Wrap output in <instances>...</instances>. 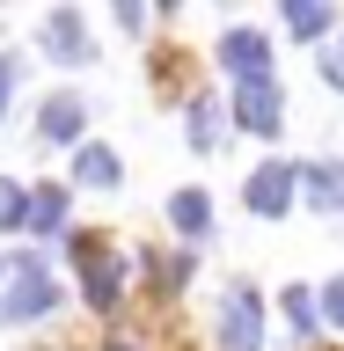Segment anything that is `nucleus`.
Masks as SVG:
<instances>
[{
	"instance_id": "obj_13",
	"label": "nucleus",
	"mask_w": 344,
	"mask_h": 351,
	"mask_svg": "<svg viewBox=\"0 0 344 351\" xmlns=\"http://www.w3.org/2000/svg\"><path fill=\"white\" fill-rule=\"evenodd\" d=\"M286 29H293V37H323L330 8H323V0H286Z\"/></svg>"
},
{
	"instance_id": "obj_17",
	"label": "nucleus",
	"mask_w": 344,
	"mask_h": 351,
	"mask_svg": "<svg viewBox=\"0 0 344 351\" xmlns=\"http://www.w3.org/2000/svg\"><path fill=\"white\" fill-rule=\"evenodd\" d=\"M323 315L344 329V278H330V285H323Z\"/></svg>"
},
{
	"instance_id": "obj_14",
	"label": "nucleus",
	"mask_w": 344,
	"mask_h": 351,
	"mask_svg": "<svg viewBox=\"0 0 344 351\" xmlns=\"http://www.w3.org/2000/svg\"><path fill=\"white\" fill-rule=\"evenodd\" d=\"M15 227H30V191L0 176V234H15Z\"/></svg>"
},
{
	"instance_id": "obj_4",
	"label": "nucleus",
	"mask_w": 344,
	"mask_h": 351,
	"mask_svg": "<svg viewBox=\"0 0 344 351\" xmlns=\"http://www.w3.org/2000/svg\"><path fill=\"white\" fill-rule=\"evenodd\" d=\"M293 191H301V169H286V161H264V169L249 176V213H264V219L293 213Z\"/></svg>"
},
{
	"instance_id": "obj_19",
	"label": "nucleus",
	"mask_w": 344,
	"mask_h": 351,
	"mask_svg": "<svg viewBox=\"0 0 344 351\" xmlns=\"http://www.w3.org/2000/svg\"><path fill=\"white\" fill-rule=\"evenodd\" d=\"M8 95H15V66L0 59V110H8Z\"/></svg>"
},
{
	"instance_id": "obj_20",
	"label": "nucleus",
	"mask_w": 344,
	"mask_h": 351,
	"mask_svg": "<svg viewBox=\"0 0 344 351\" xmlns=\"http://www.w3.org/2000/svg\"><path fill=\"white\" fill-rule=\"evenodd\" d=\"M103 351H132V344H103Z\"/></svg>"
},
{
	"instance_id": "obj_1",
	"label": "nucleus",
	"mask_w": 344,
	"mask_h": 351,
	"mask_svg": "<svg viewBox=\"0 0 344 351\" xmlns=\"http://www.w3.org/2000/svg\"><path fill=\"white\" fill-rule=\"evenodd\" d=\"M0 278H8V293H0V322H37V315L59 307V293H51V278H44L37 256H8Z\"/></svg>"
},
{
	"instance_id": "obj_7",
	"label": "nucleus",
	"mask_w": 344,
	"mask_h": 351,
	"mask_svg": "<svg viewBox=\"0 0 344 351\" xmlns=\"http://www.w3.org/2000/svg\"><path fill=\"white\" fill-rule=\"evenodd\" d=\"M44 51H51V59H73V66L88 59V29H81V15H73V8L44 15Z\"/></svg>"
},
{
	"instance_id": "obj_18",
	"label": "nucleus",
	"mask_w": 344,
	"mask_h": 351,
	"mask_svg": "<svg viewBox=\"0 0 344 351\" xmlns=\"http://www.w3.org/2000/svg\"><path fill=\"white\" fill-rule=\"evenodd\" d=\"M323 73H330V88H344V44H330V51H323Z\"/></svg>"
},
{
	"instance_id": "obj_15",
	"label": "nucleus",
	"mask_w": 344,
	"mask_h": 351,
	"mask_svg": "<svg viewBox=\"0 0 344 351\" xmlns=\"http://www.w3.org/2000/svg\"><path fill=\"white\" fill-rule=\"evenodd\" d=\"M286 322H293V337H308V329H315V300H308L301 285L286 293Z\"/></svg>"
},
{
	"instance_id": "obj_10",
	"label": "nucleus",
	"mask_w": 344,
	"mask_h": 351,
	"mask_svg": "<svg viewBox=\"0 0 344 351\" xmlns=\"http://www.w3.org/2000/svg\"><path fill=\"white\" fill-rule=\"evenodd\" d=\"M59 227H66V191H37V197H30V234L51 241Z\"/></svg>"
},
{
	"instance_id": "obj_2",
	"label": "nucleus",
	"mask_w": 344,
	"mask_h": 351,
	"mask_svg": "<svg viewBox=\"0 0 344 351\" xmlns=\"http://www.w3.org/2000/svg\"><path fill=\"white\" fill-rule=\"evenodd\" d=\"M73 263H81L88 300H95V307H117V293H125V263L110 256L103 241H88V234H73Z\"/></svg>"
},
{
	"instance_id": "obj_8",
	"label": "nucleus",
	"mask_w": 344,
	"mask_h": 351,
	"mask_svg": "<svg viewBox=\"0 0 344 351\" xmlns=\"http://www.w3.org/2000/svg\"><path fill=\"white\" fill-rule=\"evenodd\" d=\"M81 95H51V103H44V117H37V132L44 139H81Z\"/></svg>"
},
{
	"instance_id": "obj_3",
	"label": "nucleus",
	"mask_w": 344,
	"mask_h": 351,
	"mask_svg": "<svg viewBox=\"0 0 344 351\" xmlns=\"http://www.w3.org/2000/svg\"><path fill=\"white\" fill-rule=\"evenodd\" d=\"M220 351H264V307L249 285H235L220 307Z\"/></svg>"
},
{
	"instance_id": "obj_16",
	"label": "nucleus",
	"mask_w": 344,
	"mask_h": 351,
	"mask_svg": "<svg viewBox=\"0 0 344 351\" xmlns=\"http://www.w3.org/2000/svg\"><path fill=\"white\" fill-rule=\"evenodd\" d=\"M213 117H220L213 103H191V147H213V139H220V125H213Z\"/></svg>"
},
{
	"instance_id": "obj_5",
	"label": "nucleus",
	"mask_w": 344,
	"mask_h": 351,
	"mask_svg": "<svg viewBox=\"0 0 344 351\" xmlns=\"http://www.w3.org/2000/svg\"><path fill=\"white\" fill-rule=\"evenodd\" d=\"M220 66L235 73V81H271V44L257 29H227L220 37Z\"/></svg>"
},
{
	"instance_id": "obj_12",
	"label": "nucleus",
	"mask_w": 344,
	"mask_h": 351,
	"mask_svg": "<svg viewBox=\"0 0 344 351\" xmlns=\"http://www.w3.org/2000/svg\"><path fill=\"white\" fill-rule=\"evenodd\" d=\"M301 191L330 213H344V169H301Z\"/></svg>"
},
{
	"instance_id": "obj_6",
	"label": "nucleus",
	"mask_w": 344,
	"mask_h": 351,
	"mask_svg": "<svg viewBox=\"0 0 344 351\" xmlns=\"http://www.w3.org/2000/svg\"><path fill=\"white\" fill-rule=\"evenodd\" d=\"M235 125L242 132H279V81H235Z\"/></svg>"
},
{
	"instance_id": "obj_11",
	"label": "nucleus",
	"mask_w": 344,
	"mask_h": 351,
	"mask_svg": "<svg viewBox=\"0 0 344 351\" xmlns=\"http://www.w3.org/2000/svg\"><path fill=\"white\" fill-rule=\"evenodd\" d=\"M73 176H81V183H95V191H110V183H117V147H81Z\"/></svg>"
},
{
	"instance_id": "obj_9",
	"label": "nucleus",
	"mask_w": 344,
	"mask_h": 351,
	"mask_svg": "<svg viewBox=\"0 0 344 351\" xmlns=\"http://www.w3.org/2000/svg\"><path fill=\"white\" fill-rule=\"evenodd\" d=\"M169 219L183 227V234H205V227H213V205H205V191H176V197H169Z\"/></svg>"
}]
</instances>
